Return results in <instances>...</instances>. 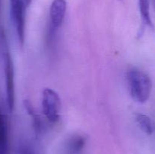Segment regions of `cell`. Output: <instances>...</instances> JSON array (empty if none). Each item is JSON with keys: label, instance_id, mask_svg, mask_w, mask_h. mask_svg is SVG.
<instances>
[{"label": "cell", "instance_id": "3", "mask_svg": "<svg viewBox=\"0 0 155 154\" xmlns=\"http://www.w3.org/2000/svg\"><path fill=\"white\" fill-rule=\"evenodd\" d=\"M27 8L21 0H10V15L21 46L25 40V14Z\"/></svg>", "mask_w": 155, "mask_h": 154}, {"label": "cell", "instance_id": "8", "mask_svg": "<svg viewBox=\"0 0 155 154\" xmlns=\"http://www.w3.org/2000/svg\"><path fill=\"white\" fill-rule=\"evenodd\" d=\"M139 8L141 18L144 24L148 27L153 28L152 20L150 14V3L149 0H139Z\"/></svg>", "mask_w": 155, "mask_h": 154}, {"label": "cell", "instance_id": "11", "mask_svg": "<svg viewBox=\"0 0 155 154\" xmlns=\"http://www.w3.org/2000/svg\"><path fill=\"white\" fill-rule=\"evenodd\" d=\"M21 1L23 3V5L25 6L26 8H27L29 7V5H30V3H31L32 0H21Z\"/></svg>", "mask_w": 155, "mask_h": 154}, {"label": "cell", "instance_id": "6", "mask_svg": "<svg viewBox=\"0 0 155 154\" xmlns=\"http://www.w3.org/2000/svg\"><path fill=\"white\" fill-rule=\"evenodd\" d=\"M86 144V138L80 134L71 136L64 146V154H80Z\"/></svg>", "mask_w": 155, "mask_h": 154}, {"label": "cell", "instance_id": "9", "mask_svg": "<svg viewBox=\"0 0 155 154\" xmlns=\"http://www.w3.org/2000/svg\"><path fill=\"white\" fill-rule=\"evenodd\" d=\"M136 120L139 127L142 131L148 135H151L154 131L153 123L151 118L145 114H138L136 116Z\"/></svg>", "mask_w": 155, "mask_h": 154}, {"label": "cell", "instance_id": "5", "mask_svg": "<svg viewBox=\"0 0 155 154\" xmlns=\"http://www.w3.org/2000/svg\"><path fill=\"white\" fill-rule=\"evenodd\" d=\"M66 11V0H53L49 9L50 30L51 33H54L61 27Z\"/></svg>", "mask_w": 155, "mask_h": 154}, {"label": "cell", "instance_id": "1", "mask_svg": "<svg viewBox=\"0 0 155 154\" xmlns=\"http://www.w3.org/2000/svg\"><path fill=\"white\" fill-rule=\"evenodd\" d=\"M127 79L133 100L140 104L147 102L152 89V82L149 75L138 69H130L127 73Z\"/></svg>", "mask_w": 155, "mask_h": 154}, {"label": "cell", "instance_id": "10", "mask_svg": "<svg viewBox=\"0 0 155 154\" xmlns=\"http://www.w3.org/2000/svg\"><path fill=\"white\" fill-rule=\"evenodd\" d=\"M18 154H35L33 149L30 146L27 145H22L20 146L19 150H18Z\"/></svg>", "mask_w": 155, "mask_h": 154}, {"label": "cell", "instance_id": "4", "mask_svg": "<svg viewBox=\"0 0 155 154\" xmlns=\"http://www.w3.org/2000/svg\"><path fill=\"white\" fill-rule=\"evenodd\" d=\"M4 70L5 76L6 101L9 110L12 111L15 108V71L12 57L8 52L4 56Z\"/></svg>", "mask_w": 155, "mask_h": 154}, {"label": "cell", "instance_id": "2", "mask_svg": "<svg viewBox=\"0 0 155 154\" xmlns=\"http://www.w3.org/2000/svg\"><path fill=\"white\" fill-rule=\"evenodd\" d=\"M42 113L51 123H55L60 119L61 103L57 92L50 88H45L42 94Z\"/></svg>", "mask_w": 155, "mask_h": 154}, {"label": "cell", "instance_id": "7", "mask_svg": "<svg viewBox=\"0 0 155 154\" xmlns=\"http://www.w3.org/2000/svg\"><path fill=\"white\" fill-rule=\"evenodd\" d=\"M0 154H9L8 127L5 116L0 110Z\"/></svg>", "mask_w": 155, "mask_h": 154}]
</instances>
